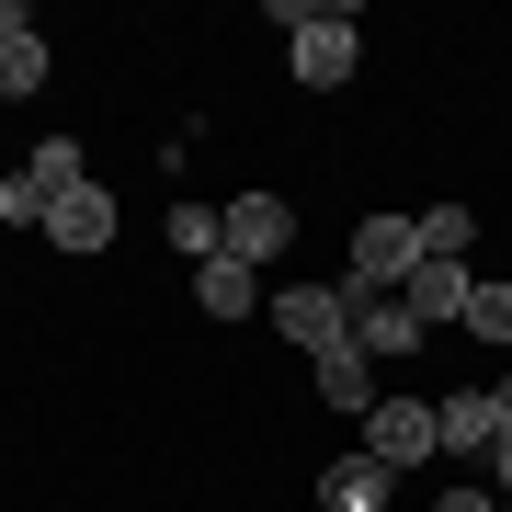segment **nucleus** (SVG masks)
<instances>
[{
  "label": "nucleus",
  "instance_id": "f257e3e1",
  "mask_svg": "<svg viewBox=\"0 0 512 512\" xmlns=\"http://www.w3.org/2000/svg\"><path fill=\"white\" fill-rule=\"evenodd\" d=\"M274 308L285 342H308V353H342L353 342V285H285V296H262Z\"/></svg>",
  "mask_w": 512,
  "mask_h": 512
},
{
  "label": "nucleus",
  "instance_id": "f03ea898",
  "mask_svg": "<svg viewBox=\"0 0 512 512\" xmlns=\"http://www.w3.org/2000/svg\"><path fill=\"white\" fill-rule=\"evenodd\" d=\"M365 456L399 478V467H433L444 456V433H433V399H376V421H365Z\"/></svg>",
  "mask_w": 512,
  "mask_h": 512
},
{
  "label": "nucleus",
  "instance_id": "7ed1b4c3",
  "mask_svg": "<svg viewBox=\"0 0 512 512\" xmlns=\"http://www.w3.org/2000/svg\"><path fill=\"white\" fill-rule=\"evenodd\" d=\"M353 69H365V35H353V12H308V23H296V80H308V92H342Z\"/></svg>",
  "mask_w": 512,
  "mask_h": 512
},
{
  "label": "nucleus",
  "instance_id": "20e7f679",
  "mask_svg": "<svg viewBox=\"0 0 512 512\" xmlns=\"http://www.w3.org/2000/svg\"><path fill=\"white\" fill-rule=\"evenodd\" d=\"M410 262H421L410 217H365V228H353V296H387V285H410Z\"/></svg>",
  "mask_w": 512,
  "mask_h": 512
},
{
  "label": "nucleus",
  "instance_id": "39448f33",
  "mask_svg": "<svg viewBox=\"0 0 512 512\" xmlns=\"http://www.w3.org/2000/svg\"><path fill=\"white\" fill-rule=\"evenodd\" d=\"M217 228H228V262H274L285 239H296V217H285V194H239V205H217Z\"/></svg>",
  "mask_w": 512,
  "mask_h": 512
},
{
  "label": "nucleus",
  "instance_id": "423d86ee",
  "mask_svg": "<svg viewBox=\"0 0 512 512\" xmlns=\"http://www.w3.org/2000/svg\"><path fill=\"white\" fill-rule=\"evenodd\" d=\"M433 433H444V456H490V444H501V399H490V387H444Z\"/></svg>",
  "mask_w": 512,
  "mask_h": 512
},
{
  "label": "nucleus",
  "instance_id": "0eeeda50",
  "mask_svg": "<svg viewBox=\"0 0 512 512\" xmlns=\"http://www.w3.org/2000/svg\"><path fill=\"white\" fill-rule=\"evenodd\" d=\"M353 353H365V365H399V353H421V319L399 296H353Z\"/></svg>",
  "mask_w": 512,
  "mask_h": 512
},
{
  "label": "nucleus",
  "instance_id": "6e6552de",
  "mask_svg": "<svg viewBox=\"0 0 512 512\" xmlns=\"http://www.w3.org/2000/svg\"><path fill=\"white\" fill-rule=\"evenodd\" d=\"M467 285H478L467 262H410V285H399V308H410V319H467Z\"/></svg>",
  "mask_w": 512,
  "mask_h": 512
},
{
  "label": "nucleus",
  "instance_id": "1a4fd4ad",
  "mask_svg": "<svg viewBox=\"0 0 512 512\" xmlns=\"http://www.w3.org/2000/svg\"><path fill=\"white\" fill-rule=\"evenodd\" d=\"M319 399L342 410V421H376V399H387V387H376V365H365V353L342 342V353H319Z\"/></svg>",
  "mask_w": 512,
  "mask_h": 512
},
{
  "label": "nucleus",
  "instance_id": "9d476101",
  "mask_svg": "<svg viewBox=\"0 0 512 512\" xmlns=\"http://www.w3.org/2000/svg\"><path fill=\"white\" fill-rule=\"evenodd\" d=\"M194 308H205V319H251V308H262L251 262H228V251H217V262H194Z\"/></svg>",
  "mask_w": 512,
  "mask_h": 512
},
{
  "label": "nucleus",
  "instance_id": "9b49d317",
  "mask_svg": "<svg viewBox=\"0 0 512 512\" xmlns=\"http://www.w3.org/2000/svg\"><path fill=\"white\" fill-rule=\"evenodd\" d=\"M46 239H57V251H103V239H114V194H103V183H80V194L46 217Z\"/></svg>",
  "mask_w": 512,
  "mask_h": 512
},
{
  "label": "nucleus",
  "instance_id": "f8f14e48",
  "mask_svg": "<svg viewBox=\"0 0 512 512\" xmlns=\"http://www.w3.org/2000/svg\"><path fill=\"white\" fill-rule=\"evenodd\" d=\"M319 490H330V512H376V501H387V467L353 444V456H330V478H319Z\"/></svg>",
  "mask_w": 512,
  "mask_h": 512
},
{
  "label": "nucleus",
  "instance_id": "ddd939ff",
  "mask_svg": "<svg viewBox=\"0 0 512 512\" xmlns=\"http://www.w3.org/2000/svg\"><path fill=\"white\" fill-rule=\"evenodd\" d=\"M410 239H421V262H467L478 217H467V205H421V217H410Z\"/></svg>",
  "mask_w": 512,
  "mask_h": 512
},
{
  "label": "nucleus",
  "instance_id": "4468645a",
  "mask_svg": "<svg viewBox=\"0 0 512 512\" xmlns=\"http://www.w3.org/2000/svg\"><path fill=\"white\" fill-rule=\"evenodd\" d=\"M46 92V35H0V103Z\"/></svg>",
  "mask_w": 512,
  "mask_h": 512
},
{
  "label": "nucleus",
  "instance_id": "2eb2a0df",
  "mask_svg": "<svg viewBox=\"0 0 512 512\" xmlns=\"http://www.w3.org/2000/svg\"><path fill=\"white\" fill-rule=\"evenodd\" d=\"M23 171H35V183H46L57 205H69L80 183H92V160H80V148H69V137H46V148H35V160H23Z\"/></svg>",
  "mask_w": 512,
  "mask_h": 512
},
{
  "label": "nucleus",
  "instance_id": "dca6fc26",
  "mask_svg": "<svg viewBox=\"0 0 512 512\" xmlns=\"http://www.w3.org/2000/svg\"><path fill=\"white\" fill-rule=\"evenodd\" d=\"M0 217H12V228H46V217H57V194L35 183V171H0Z\"/></svg>",
  "mask_w": 512,
  "mask_h": 512
},
{
  "label": "nucleus",
  "instance_id": "f3484780",
  "mask_svg": "<svg viewBox=\"0 0 512 512\" xmlns=\"http://www.w3.org/2000/svg\"><path fill=\"white\" fill-rule=\"evenodd\" d=\"M467 330L478 342H512V285H467Z\"/></svg>",
  "mask_w": 512,
  "mask_h": 512
},
{
  "label": "nucleus",
  "instance_id": "a211bd4d",
  "mask_svg": "<svg viewBox=\"0 0 512 512\" xmlns=\"http://www.w3.org/2000/svg\"><path fill=\"white\" fill-rule=\"evenodd\" d=\"M433 512H501V490H490V478H478V490H444Z\"/></svg>",
  "mask_w": 512,
  "mask_h": 512
},
{
  "label": "nucleus",
  "instance_id": "6ab92c4d",
  "mask_svg": "<svg viewBox=\"0 0 512 512\" xmlns=\"http://www.w3.org/2000/svg\"><path fill=\"white\" fill-rule=\"evenodd\" d=\"M490 490H512V433H501V444H490Z\"/></svg>",
  "mask_w": 512,
  "mask_h": 512
},
{
  "label": "nucleus",
  "instance_id": "aec40b11",
  "mask_svg": "<svg viewBox=\"0 0 512 512\" xmlns=\"http://www.w3.org/2000/svg\"><path fill=\"white\" fill-rule=\"evenodd\" d=\"M490 399H501V433H512V387H490Z\"/></svg>",
  "mask_w": 512,
  "mask_h": 512
},
{
  "label": "nucleus",
  "instance_id": "412c9836",
  "mask_svg": "<svg viewBox=\"0 0 512 512\" xmlns=\"http://www.w3.org/2000/svg\"><path fill=\"white\" fill-rule=\"evenodd\" d=\"M501 512H512V501H501Z\"/></svg>",
  "mask_w": 512,
  "mask_h": 512
}]
</instances>
